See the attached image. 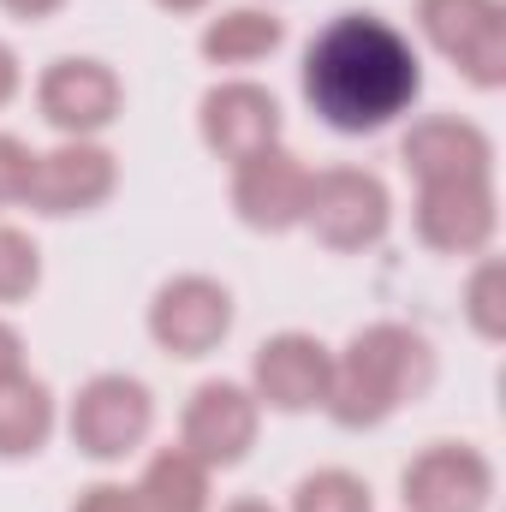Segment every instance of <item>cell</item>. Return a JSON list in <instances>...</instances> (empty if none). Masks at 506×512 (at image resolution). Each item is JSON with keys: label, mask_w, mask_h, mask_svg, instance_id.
<instances>
[{"label": "cell", "mask_w": 506, "mask_h": 512, "mask_svg": "<svg viewBox=\"0 0 506 512\" xmlns=\"http://www.w3.org/2000/svg\"><path fill=\"white\" fill-rule=\"evenodd\" d=\"M304 102L340 137H370L399 126L423 96V54L417 42L381 12H334L298 66Z\"/></svg>", "instance_id": "cell-1"}, {"label": "cell", "mask_w": 506, "mask_h": 512, "mask_svg": "<svg viewBox=\"0 0 506 512\" xmlns=\"http://www.w3.org/2000/svg\"><path fill=\"white\" fill-rule=\"evenodd\" d=\"M435 382V346L411 328V322H364L340 352H334V376L322 411L340 429H381L393 411H405L411 399H423Z\"/></svg>", "instance_id": "cell-2"}, {"label": "cell", "mask_w": 506, "mask_h": 512, "mask_svg": "<svg viewBox=\"0 0 506 512\" xmlns=\"http://www.w3.org/2000/svg\"><path fill=\"white\" fill-rule=\"evenodd\" d=\"M155 429V393L131 370H96L66 405V435L84 459L120 465L131 459Z\"/></svg>", "instance_id": "cell-3"}, {"label": "cell", "mask_w": 506, "mask_h": 512, "mask_svg": "<svg viewBox=\"0 0 506 512\" xmlns=\"http://www.w3.org/2000/svg\"><path fill=\"white\" fill-rule=\"evenodd\" d=\"M393 227V191L370 167H316L310 173V203H304V233L328 251H376Z\"/></svg>", "instance_id": "cell-4"}, {"label": "cell", "mask_w": 506, "mask_h": 512, "mask_svg": "<svg viewBox=\"0 0 506 512\" xmlns=\"http://www.w3.org/2000/svg\"><path fill=\"white\" fill-rule=\"evenodd\" d=\"M233 316H239L233 286L215 280V274L185 268V274H173V280L155 286L143 328H149V340H155L167 358H185V364H191V358H209V352L227 346Z\"/></svg>", "instance_id": "cell-5"}, {"label": "cell", "mask_w": 506, "mask_h": 512, "mask_svg": "<svg viewBox=\"0 0 506 512\" xmlns=\"http://www.w3.org/2000/svg\"><path fill=\"white\" fill-rule=\"evenodd\" d=\"M417 36L465 84H506V0H417Z\"/></svg>", "instance_id": "cell-6"}, {"label": "cell", "mask_w": 506, "mask_h": 512, "mask_svg": "<svg viewBox=\"0 0 506 512\" xmlns=\"http://www.w3.org/2000/svg\"><path fill=\"white\" fill-rule=\"evenodd\" d=\"M114 191H120V155L102 137H60L54 149H36L24 209L42 221H72L96 215Z\"/></svg>", "instance_id": "cell-7"}, {"label": "cell", "mask_w": 506, "mask_h": 512, "mask_svg": "<svg viewBox=\"0 0 506 512\" xmlns=\"http://www.w3.org/2000/svg\"><path fill=\"white\" fill-rule=\"evenodd\" d=\"M256 435H262V405H256V393L245 382L209 376V382L191 387V399H185V411H179V447H185L197 465H209V471L245 465L251 447H256Z\"/></svg>", "instance_id": "cell-8"}, {"label": "cell", "mask_w": 506, "mask_h": 512, "mask_svg": "<svg viewBox=\"0 0 506 512\" xmlns=\"http://www.w3.org/2000/svg\"><path fill=\"white\" fill-rule=\"evenodd\" d=\"M36 114L60 137H102L126 114V84L96 54H60L36 78Z\"/></svg>", "instance_id": "cell-9"}, {"label": "cell", "mask_w": 506, "mask_h": 512, "mask_svg": "<svg viewBox=\"0 0 506 512\" xmlns=\"http://www.w3.org/2000/svg\"><path fill=\"white\" fill-rule=\"evenodd\" d=\"M405 512H489L495 507V459L471 441H429L399 471Z\"/></svg>", "instance_id": "cell-10"}, {"label": "cell", "mask_w": 506, "mask_h": 512, "mask_svg": "<svg viewBox=\"0 0 506 512\" xmlns=\"http://www.w3.org/2000/svg\"><path fill=\"white\" fill-rule=\"evenodd\" d=\"M328 376H334V346L304 334V328H280L256 346L251 358V393L262 411L298 417V411H322L328 399Z\"/></svg>", "instance_id": "cell-11"}, {"label": "cell", "mask_w": 506, "mask_h": 512, "mask_svg": "<svg viewBox=\"0 0 506 512\" xmlns=\"http://www.w3.org/2000/svg\"><path fill=\"white\" fill-rule=\"evenodd\" d=\"M417 239L441 256H483L501 233V197L495 179H441L417 185Z\"/></svg>", "instance_id": "cell-12"}, {"label": "cell", "mask_w": 506, "mask_h": 512, "mask_svg": "<svg viewBox=\"0 0 506 512\" xmlns=\"http://www.w3.org/2000/svg\"><path fill=\"white\" fill-rule=\"evenodd\" d=\"M310 173L316 167H304V155L286 143H268L233 161V215L251 233H298L310 203Z\"/></svg>", "instance_id": "cell-13"}, {"label": "cell", "mask_w": 506, "mask_h": 512, "mask_svg": "<svg viewBox=\"0 0 506 512\" xmlns=\"http://www.w3.org/2000/svg\"><path fill=\"white\" fill-rule=\"evenodd\" d=\"M280 131H286L280 96L268 84H256V78H221L197 102V137L227 167L256 155V149H268V143H280Z\"/></svg>", "instance_id": "cell-14"}, {"label": "cell", "mask_w": 506, "mask_h": 512, "mask_svg": "<svg viewBox=\"0 0 506 512\" xmlns=\"http://www.w3.org/2000/svg\"><path fill=\"white\" fill-rule=\"evenodd\" d=\"M399 161L417 185L441 179H495V137L465 114H423L399 137Z\"/></svg>", "instance_id": "cell-15"}, {"label": "cell", "mask_w": 506, "mask_h": 512, "mask_svg": "<svg viewBox=\"0 0 506 512\" xmlns=\"http://www.w3.org/2000/svg\"><path fill=\"white\" fill-rule=\"evenodd\" d=\"M280 42H286V18L274 6H256V0L209 12L203 30H197V54L209 66H221V72H239V66H256V60L280 54Z\"/></svg>", "instance_id": "cell-16"}, {"label": "cell", "mask_w": 506, "mask_h": 512, "mask_svg": "<svg viewBox=\"0 0 506 512\" xmlns=\"http://www.w3.org/2000/svg\"><path fill=\"white\" fill-rule=\"evenodd\" d=\"M60 429V399L42 376H6L0 382V459H36Z\"/></svg>", "instance_id": "cell-17"}, {"label": "cell", "mask_w": 506, "mask_h": 512, "mask_svg": "<svg viewBox=\"0 0 506 512\" xmlns=\"http://www.w3.org/2000/svg\"><path fill=\"white\" fill-rule=\"evenodd\" d=\"M209 483H215L209 465H197L185 447H161V453H149L143 477L131 483V501H137V512H209L215 507Z\"/></svg>", "instance_id": "cell-18"}, {"label": "cell", "mask_w": 506, "mask_h": 512, "mask_svg": "<svg viewBox=\"0 0 506 512\" xmlns=\"http://www.w3.org/2000/svg\"><path fill=\"white\" fill-rule=\"evenodd\" d=\"M465 322H471V334L489 340V346L506 340V262L501 256L483 251L471 262V274H465Z\"/></svg>", "instance_id": "cell-19"}, {"label": "cell", "mask_w": 506, "mask_h": 512, "mask_svg": "<svg viewBox=\"0 0 506 512\" xmlns=\"http://www.w3.org/2000/svg\"><path fill=\"white\" fill-rule=\"evenodd\" d=\"M286 512H376V495H370V483H364L358 471H346V465H322V471L298 477L292 507Z\"/></svg>", "instance_id": "cell-20"}, {"label": "cell", "mask_w": 506, "mask_h": 512, "mask_svg": "<svg viewBox=\"0 0 506 512\" xmlns=\"http://www.w3.org/2000/svg\"><path fill=\"white\" fill-rule=\"evenodd\" d=\"M36 286H42V245L24 227L0 221V304H24L36 298Z\"/></svg>", "instance_id": "cell-21"}, {"label": "cell", "mask_w": 506, "mask_h": 512, "mask_svg": "<svg viewBox=\"0 0 506 512\" xmlns=\"http://www.w3.org/2000/svg\"><path fill=\"white\" fill-rule=\"evenodd\" d=\"M30 167H36V149H30L18 131H0V209H18V203H24Z\"/></svg>", "instance_id": "cell-22"}, {"label": "cell", "mask_w": 506, "mask_h": 512, "mask_svg": "<svg viewBox=\"0 0 506 512\" xmlns=\"http://www.w3.org/2000/svg\"><path fill=\"white\" fill-rule=\"evenodd\" d=\"M72 512H137V501H131V483H90L72 501Z\"/></svg>", "instance_id": "cell-23"}, {"label": "cell", "mask_w": 506, "mask_h": 512, "mask_svg": "<svg viewBox=\"0 0 506 512\" xmlns=\"http://www.w3.org/2000/svg\"><path fill=\"white\" fill-rule=\"evenodd\" d=\"M24 352H30V346H24V334H18V328H12V322L0 316V382H6V376H24V370H30V364H24Z\"/></svg>", "instance_id": "cell-24"}, {"label": "cell", "mask_w": 506, "mask_h": 512, "mask_svg": "<svg viewBox=\"0 0 506 512\" xmlns=\"http://www.w3.org/2000/svg\"><path fill=\"white\" fill-rule=\"evenodd\" d=\"M18 90H24V60H18V48L0 36V108H6Z\"/></svg>", "instance_id": "cell-25"}, {"label": "cell", "mask_w": 506, "mask_h": 512, "mask_svg": "<svg viewBox=\"0 0 506 512\" xmlns=\"http://www.w3.org/2000/svg\"><path fill=\"white\" fill-rule=\"evenodd\" d=\"M0 6H6L12 18H24V24H42V18H54L66 0H0Z\"/></svg>", "instance_id": "cell-26"}, {"label": "cell", "mask_w": 506, "mask_h": 512, "mask_svg": "<svg viewBox=\"0 0 506 512\" xmlns=\"http://www.w3.org/2000/svg\"><path fill=\"white\" fill-rule=\"evenodd\" d=\"M155 6H161V12H179V18H185V12H209L215 0H155Z\"/></svg>", "instance_id": "cell-27"}, {"label": "cell", "mask_w": 506, "mask_h": 512, "mask_svg": "<svg viewBox=\"0 0 506 512\" xmlns=\"http://www.w3.org/2000/svg\"><path fill=\"white\" fill-rule=\"evenodd\" d=\"M221 512H280V507H268V501H256V495H239V501H227Z\"/></svg>", "instance_id": "cell-28"}, {"label": "cell", "mask_w": 506, "mask_h": 512, "mask_svg": "<svg viewBox=\"0 0 506 512\" xmlns=\"http://www.w3.org/2000/svg\"><path fill=\"white\" fill-rule=\"evenodd\" d=\"M268 6H274V0H268Z\"/></svg>", "instance_id": "cell-29"}]
</instances>
